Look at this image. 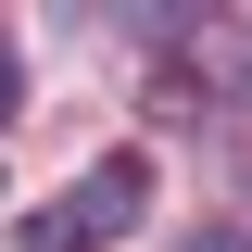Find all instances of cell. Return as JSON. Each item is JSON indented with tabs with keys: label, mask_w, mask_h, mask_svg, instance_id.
<instances>
[{
	"label": "cell",
	"mask_w": 252,
	"mask_h": 252,
	"mask_svg": "<svg viewBox=\"0 0 252 252\" xmlns=\"http://www.w3.org/2000/svg\"><path fill=\"white\" fill-rule=\"evenodd\" d=\"M139 202H152V164H139V152H101L76 202L26 215V252H101V240H126V227H139Z\"/></svg>",
	"instance_id": "obj_1"
},
{
	"label": "cell",
	"mask_w": 252,
	"mask_h": 252,
	"mask_svg": "<svg viewBox=\"0 0 252 252\" xmlns=\"http://www.w3.org/2000/svg\"><path fill=\"white\" fill-rule=\"evenodd\" d=\"M13 101H26V63H13V38H0V126H13Z\"/></svg>",
	"instance_id": "obj_2"
},
{
	"label": "cell",
	"mask_w": 252,
	"mask_h": 252,
	"mask_svg": "<svg viewBox=\"0 0 252 252\" xmlns=\"http://www.w3.org/2000/svg\"><path fill=\"white\" fill-rule=\"evenodd\" d=\"M177 252H240V240H177Z\"/></svg>",
	"instance_id": "obj_3"
}]
</instances>
